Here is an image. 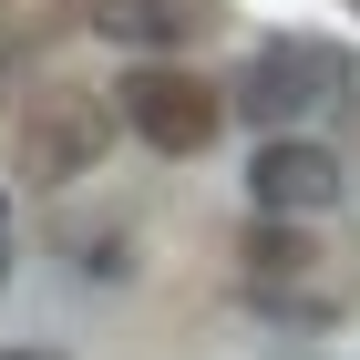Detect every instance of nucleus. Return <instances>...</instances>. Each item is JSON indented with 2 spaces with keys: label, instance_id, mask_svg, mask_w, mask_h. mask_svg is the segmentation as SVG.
Listing matches in <instances>:
<instances>
[{
  "label": "nucleus",
  "instance_id": "1",
  "mask_svg": "<svg viewBox=\"0 0 360 360\" xmlns=\"http://www.w3.org/2000/svg\"><path fill=\"white\" fill-rule=\"evenodd\" d=\"M237 278H248V299L268 309V319H299V330L350 319V299H360L350 257L319 248V237H309V217H268V206H257V226L237 237Z\"/></svg>",
  "mask_w": 360,
  "mask_h": 360
},
{
  "label": "nucleus",
  "instance_id": "3",
  "mask_svg": "<svg viewBox=\"0 0 360 360\" xmlns=\"http://www.w3.org/2000/svg\"><path fill=\"white\" fill-rule=\"evenodd\" d=\"M113 103H124V124H134L155 155H206V144L226 134L237 93H217L206 72H186V62H134V72L113 83Z\"/></svg>",
  "mask_w": 360,
  "mask_h": 360
},
{
  "label": "nucleus",
  "instance_id": "9",
  "mask_svg": "<svg viewBox=\"0 0 360 360\" xmlns=\"http://www.w3.org/2000/svg\"><path fill=\"white\" fill-rule=\"evenodd\" d=\"M0 360H62V350H41V340H0Z\"/></svg>",
  "mask_w": 360,
  "mask_h": 360
},
{
  "label": "nucleus",
  "instance_id": "10",
  "mask_svg": "<svg viewBox=\"0 0 360 360\" xmlns=\"http://www.w3.org/2000/svg\"><path fill=\"white\" fill-rule=\"evenodd\" d=\"M0 83H11V52H0Z\"/></svg>",
  "mask_w": 360,
  "mask_h": 360
},
{
  "label": "nucleus",
  "instance_id": "4",
  "mask_svg": "<svg viewBox=\"0 0 360 360\" xmlns=\"http://www.w3.org/2000/svg\"><path fill=\"white\" fill-rule=\"evenodd\" d=\"M340 83H350V72H340V52H319V41H268V52L237 72V113H248V124H268V134H288V124H299V113H319Z\"/></svg>",
  "mask_w": 360,
  "mask_h": 360
},
{
  "label": "nucleus",
  "instance_id": "6",
  "mask_svg": "<svg viewBox=\"0 0 360 360\" xmlns=\"http://www.w3.org/2000/svg\"><path fill=\"white\" fill-rule=\"evenodd\" d=\"M206 21H217L206 0H103V11H93V31L134 41V52H155V41H195Z\"/></svg>",
  "mask_w": 360,
  "mask_h": 360
},
{
  "label": "nucleus",
  "instance_id": "2",
  "mask_svg": "<svg viewBox=\"0 0 360 360\" xmlns=\"http://www.w3.org/2000/svg\"><path fill=\"white\" fill-rule=\"evenodd\" d=\"M113 134H124V103L113 93H93V83H52V93H31V113H21V144H11V175L21 186H83L93 165L113 155Z\"/></svg>",
  "mask_w": 360,
  "mask_h": 360
},
{
  "label": "nucleus",
  "instance_id": "7",
  "mask_svg": "<svg viewBox=\"0 0 360 360\" xmlns=\"http://www.w3.org/2000/svg\"><path fill=\"white\" fill-rule=\"evenodd\" d=\"M72 21H93L83 0H0V52L21 62V52H41L52 31H72Z\"/></svg>",
  "mask_w": 360,
  "mask_h": 360
},
{
  "label": "nucleus",
  "instance_id": "11",
  "mask_svg": "<svg viewBox=\"0 0 360 360\" xmlns=\"http://www.w3.org/2000/svg\"><path fill=\"white\" fill-rule=\"evenodd\" d=\"M0 268H11V248H0Z\"/></svg>",
  "mask_w": 360,
  "mask_h": 360
},
{
  "label": "nucleus",
  "instance_id": "8",
  "mask_svg": "<svg viewBox=\"0 0 360 360\" xmlns=\"http://www.w3.org/2000/svg\"><path fill=\"white\" fill-rule=\"evenodd\" d=\"M72 268H83L93 288H124V278L144 268V248L124 237V226H83V237H72Z\"/></svg>",
  "mask_w": 360,
  "mask_h": 360
},
{
  "label": "nucleus",
  "instance_id": "5",
  "mask_svg": "<svg viewBox=\"0 0 360 360\" xmlns=\"http://www.w3.org/2000/svg\"><path fill=\"white\" fill-rule=\"evenodd\" d=\"M248 195L268 217H330L340 195H350V165H340L330 144H309V134H268L257 165H248Z\"/></svg>",
  "mask_w": 360,
  "mask_h": 360
}]
</instances>
